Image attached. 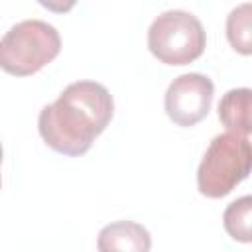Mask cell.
I'll list each match as a JSON object with an SVG mask.
<instances>
[{
	"instance_id": "1",
	"label": "cell",
	"mask_w": 252,
	"mask_h": 252,
	"mask_svg": "<svg viewBox=\"0 0 252 252\" xmlns=\"http://www.w3.org/2000/svg\"><path fill=\"white\" fill-rule=\"evenodd\" d=\"M114 114L108 89L94 81H77L63 89L59 98L45 104L37 118L43 142L63 156H83L94 138L104 132Z\"/></svg>"
},
{
	"instance_id": "2",
	"label": "cell",
	"mask_w": 252,
	"mask_h": 252,
	"mask_svg": "<svg viewBox=\"0 0 252 252\" xmlns=\"http://www.w3.org/2000/svg\"><path fill=\"white\" fill-rule=\"evenodd\" d=\"M252 146L248 136L234 132L219 134L211 140L197 169L199 193L209 199L226 197L250 173Z\"/></svg>"
},
{
	"instance_id": "3",
	"label": "cell",
	"mask_w": 252,
	"mask_h": 252,
	"mask_svg": "<svg viewBox=\"0 0 252 252\" xmlns=\"http://www.w3.org/2000/svg\"><path fill=\"white\" fill-rule=\"evenodd\" d=\"M61 51L59 32L43 20H24L0 39V69L28 77L51 63Z\"/></svg>"
},
{
	"instance_id": "4",
	"label": "cell",
	"mask_w": 252,
	"mask_h": 252,
	"mask_svg": "<svg viewBox=\"0 0 252 252\" xmlns=\"http://www.w3.org/2000/svg\"><path fill=\"white\" fill-rule=\"evenodd\" d=\"M207 45L201 22L183 10L159 14L148 30V49L165 65H187L199 59Z\"/></svg>"
},
{
	"instance_id": "5",
	"label": "cell",
	"mask_w": 252,
	"mask_h": 252,
	"mask_svg": "<svg viewBox=\"0 0 252 252\" xmlns=\"http://www.w3.org/2000/svg\"><path fill=\"white\" fill-rule=\"evenodd\" d=\"M215 85L207 75L185 73L171 81L165 91V114L177 126L189 128L201 122L213 104Z\"/></svg>"
},
{
	"instance_id": "6",
	"label": "cell",
	"mask_w": 252,
	"mask_h": 252,
	"mask_svg": "<svg viewBox=\"0 0 252 252\" xmlns=\"http://www.w3.org/2000/svg\"><path fill=\"white\" fill-rule=\"evenodd\" d=\"M96 248L100 252H148L152 248V238L146 226L132 220H116L98 232Z\"/></svg>"
},
{
	"instance_id": "7",
	"label": "cell",
	"mask_w": 252,
	"mask_h": 252,
	"mask_svg": "<svg viewBox=\"0 0 252 252\" xmlns=\"http://www.w3.org/2000/svg\"><path fill=\"white\" fill-rule=\"evenodd\" d=\"M250 89H230L219 102V118L228 132L250 136L252 120H250Z\"/></svg>"
},
{
	"instance_id": "8",
	"label": "cell",
	"mask_w": 252,
	"mask_h": 252,
	"mask_svg": "<svg viewBox=\"0 0 252 252\" xmlns=\"http://www.w3.org/2000/svg\"><path fill=\"white\" fill-rule=\"evenodd\" d=\"M250 217H252V197L244 195L232 201L222 215L224 230L238 242H250Z\"/></svg>"
},
{
	"instance_id": "9",
	"label": "cell",
	"mask_w": 252,
	"mask_h": 252,
	"mask_svg": "<svg viewBox=\"0 0 252 252\" xmlns=\"http://www.w3.org/2000/svg\"><path fill=\"white\" fill-rule=\"evenodd\" d=\"M226 37L230 45L242 53L250 55L252 43H250V2H244L236 6L228 18H226Z\"/></svg>"
},
{
	"instance_id": "10",
	"label": "cell",
	"mask_w": 252,
	"mask_h": 252,
	"mask_svg": "<svg viewBox=\"0 0 252 252\" xmlns=\"http://www.w3.org/2000/svg\"><path fill=\"white\" fill-rule=\"evenodd\" d=\"M37 4H41V6L47 8L49 12L67 14L69 10H73V6L77 4V0H37Z\"/></svg>"
},
{
	"instance_id": "11",
	"label": "cell",
	"mask_w": 252,
	"mask_h": 252,
	"mask_svg": "<svg viewBox=\"0 0 252 252\" xmlns=\"http://www.w3.org/2000/svg\"><path fill=\"white\" fill-rule=\"evenodd\" d=\"M2 158H4V152H2V144H0V165H2ZM0 187H2V177H0Z\"/></svg>"
}]
</instances>
